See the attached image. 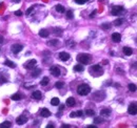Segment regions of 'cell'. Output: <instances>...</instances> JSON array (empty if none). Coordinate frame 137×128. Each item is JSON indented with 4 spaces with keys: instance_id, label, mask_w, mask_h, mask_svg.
<instances>
[{
    "instance_id": "d590c367",
    "label": "cell",
    "mask_w": 137,
    "mask_h": 128,
    "mask_svg": "<svg viewBox=\"0 0 137 128\" xmlns=\"http://www.w3.org/2000/svg\"><path fill=\"white\" fill-rule=\"evenodd\" d=\"M14 14H15L16 16H17V17H20V16H22V15H23L21 11H16V12L14 13Z\"/></svg>"
},
{
    "instance_id": "484cf974",
    "label": "cell",
    "mask_w": 137,
    "mask_h": 128,
    "mask_svg": "<svg viewBox=\"0 0 137 128\" xmlns=\"http://www.w3.org/2000/svg\"><path fill=\"white\" fill-rule=\"evenodd\" d=\"M12 100H14V101H19V100H21V96H20L19 94L13 95V96H12Z\"/></svg>"
},
{
    "instance_id": "f35d334b",
    "label": "cell",
    "mask_w": 137,
    "mask_h": 128,
    "mask_svg": "<svg viewBox=\"0 0 137 128\" xmlns=\"http://www.w3.org/2000/svg\"><path fill=\"white\" fill-rule=\"evenodd\" d=\"M76 113H77V117H82L83 111L82 110H78V111H76Z\"/></svg>"
},
{
    "instance_id": "f907efd6",
    "label": "cell",
    "mask_w": 137,
    "mask_h": 128,
    "mask_svg": "<svg viewBox=\"0 0 137 128\" xmlns=\"http://www.w3.org/2000/svg\"><path fill=\"white\" fill-rule=\"evenodd\" d=\"M86 1H88V0H86Z\"/></svg>"
},
{
    "instance_id": "8d00e7d4",
    "label": "cell",
    "mask_w": 137,
    "mask_h": 128,
    "mask_svg": "<svg viewBox=\"0 0 137 128\" xmlns=\"http://www.w3.org/2000/svg\"><path fill=\"white\" fill-rule=\"evenodd\" d=\"M5 82H7V80L4 79L3 77H0V84H3V83H5Z\"/></svg>"
},
{
    "instance_id": "836d02e7",
    "label": "cell",
    "mask_w": 137,
    "mask_h": 128,
    "mask_svg": "<svg viewBox=\"0 0 137 128\" xmlns=\"http://www.w3.org/2000/svg\"><path fill=\"white\" fill-rule=\"evenodd\" d=\"M33 11H34V7H33V6L30 7V9H28V11H26V15L30 16V15L32 14V12H33Z\"/></svg>"
},
{
    "instance_id": "c3c4849f",
    "label": "cell",
    "mask_w": 137,
    "mask_h": 128,
    "mask_svg": "<svg viewBox=\"0 0 137 128\" xmlns=\"http://www.w3.org/2000/svg\"><path fill=\"white\" fill-rule=\"evenodd\" d=\"M88 128H96V126L95 125H90V126H88Z\"/></svg>"
},
{
    "instance_id": "8992f818",
    "label": "cell",
    "mask_w": 137,
    "mask_h": 128,
    "mask_svg": "<svg viewBox=\"0 0 137 128\" xmlns=\"http://www.w3.org/2000/svg\"><path fill=\"white\" fill-rule=\"evenodd\" d=\"M123 7L121 6V5H116V6H113V9H112V15H114V16H117V15H119L120 13H122L123 12Z\"/></svg>"
},
{
    "instance_id": "ab89813d",
    "label": "cell",
    "mask_w": 137,
    "mask_h": 128,
    "mask_svg": "<svg viewBox=\"0 0 137 128\" xmlns=\"http://www.w3.org/2000/svg\"><path fill=\"white\" fill-rule=\"evenodd\" d=\"M70 117H71V118H76V117H77V113H76L75 111H73V112L70 113Z\"/></svg>"
},
{
    "instance_id": "8fae6325",
    "label": "cell",
    "mask_w": 137,
    "mask_h": 128,
    "mask_svg": "<svg viewBox=\"0 0 137 128\" xmlns=\"http://www.w3.org/2000/svg\"><path fill=\"white\" fill-rule=\"evenodd\" d=\"M40 116L43 117V118H49V117L51 116V111L46 108H42L40 110Z\"/></svg>"
},
{
    "instance_id": "f6af8a7d",
    "label": "cell",
    "mask_w": 137,
    "mask_h": 128,
    "mask_svg": "<svg viewBox=\"0 0 137 128\" xmlns=\"http://www.w3.org/2000/svg\"><path fill=\"white\" fill-rule=\"evenodd\" d=\"M12 1H13V2H15V3H19L21 0H12Z\"/></svg>"
},
{
    "instance_id": "d4e9b609",
    "label": "cell",
    "mask_w": 137,
    "mask_h": 128,
    "mask_svg": "<svg viewBox=\"0 0 137 128\" xmlns=\"http://www.w3.org/2000/svg\"><path fill=\"white\" fill-rule=\"evenodd\" d=\"M129 90H130V91H132V92H135L136 90H137V86L135 84H129Z\"/></svg>"
},
{
    "instance_id": "2e32d148",
    "label": "cell",
    "mask_w": 137,
    "mask_h": 128,
    "mask_svg": "<svg viewBox=\"0 0 137 128\" xmlns=\"http://www.w3.org/2000/svg\"><path fill=\"white\" fill-rule=\"evenodd\" d=\"M123 54H125L126 56H131L132 54H133V50H132V48H130V47H123Z\"/></svg>"
},
{
    "instance_id": "bcb514c9",
    "label": "cell",
    "mask_w": 137,
    "mask_h": 128,
    "mask_svg": "<svg viewBox=\"0 0 137 128\" xmlns=\"http://www.w3.org/2000/svg\"><path fill=\"white\" fill-rule=\"evenodd\" d=\"M63 109H64V105H61L60 106V108H59V110L61 111V110H63Z\"/></svg>"
},
{
    "instance_id": "ffe728a7",
    "label": "cell",
    "mask_w": 137,
    "mask_h": 128,
    "mask_svg": "<svg viewBox=\"0 0 137 128\" xmlns=\"http://www.w3.org/2000/svg\"><path fill=\"white\" fill-rule=\"evenodd\" d=\"M55 9H56V11L58 13H64V6L63 5H61V4H57L56 6H55Z\"/></svg>"
},
{
    "instance_id": "f1b7e54d",
    "label": "cell",
    "mask_w": 137,
    "mask_h": 128,
    "mask_svg": "<svg viewBox=\"0 0 137 128\" xmlns=\"http://www.w3.org/2000/svg\"><path fill=\"white\" fill-rule=\"evenodd\" d=\"M63 86H64V83H63V82H57V83L55 84V87H56V88H58V89L62 88Z\"/></svg>"
},
{
    "instance_id": "9c48e42d",
    "label": "cell",
    "mask_w": 137,
    "mask_h": 128,
    "mask_svg": "<svg viewBox=\"0 0 137 128\" xmlns=\"http://www.w3.org/2000/svg\"><path fill=\"white\" fill-rule=\"evenodd\" d=\"M26 122H28V118H26L25 116H20L16 119V123L18 125H23V124H25Z\"/></svg>"
},
{
    "instance_id": "ac0fdd59",
    "label": "cell",
    "mask_w": 137,
    "mask_h": 128,
    "mask_svg": "<svg viewBox=\"0 0 137 128\" xmlns=\"http://www.w3.org/2000/svg\"><path fill=\"white\" fill-rule=\"evenodd\" d=\"M12 127V123L9 121H5L2 124H0V128H11Z\"/></svg>"
},
{
    "instance_id": "4316f807",
    "label": "cell",
    "mask_w": 137,
    "mask_h": 128,
    "mask_svg": "<svg viewBox=\"0 0 137 128\" xmlns=\"http://www.w3.org/2000/svg\"><path fill=\"white\" fill-rule=\"evenodd\" d=\"M122 22H123V19H122V18H120V19H117V20L114 21V25L119 26V25H121V23H122Z\"/></svg>"
},
{
    "instance_id": "ee69618b",
    "label": "cell",
    "mask_w": 137,
    "mask_h": 128,
    "mask_svg": "<svg viewBox=\"0 0 137 128\" xmlns=\"http://www.w3.org/2000/svg\"><path fill=\"white\" fill-rule=\"evenodd\" d=\"M61 127H62V128H70L71 126H70V125H65V124H63Z\"/></svg>"
},
{
    "instance_id": "f546056e",
    "label": "cell",
    "mask_w": 137,
    "mask_h": 128,
    "mask_svg": "<svg viewBox=\"0 0 137 128\" xmlns=\"http://www.w3.org/2000/svg\"><path fill=\"white\" fill-rule=\"evenodd\" d=\"M73 17H74V15H73V12L72 11H68L67 12V18L68 19H73Z\"/></svg>"
},
{
    "instance_id": "6da1fadb",
    "label": "cell",
    "mask_w": 137,
    "mask_h": 128,
    "mask_svg": "<svg viewBox=\"0 0 137 128\" xmlns=\"http://www.w3.org/2000/svg\"><path fill=\"white\" fill-rule=\"evenodd\" d=\"M91 91V87L86 84H81L77 87V92L79 96H86Z\"/></svg>"
},
{
    "instance_id": "7402d4cb",
    "label": "cell",
    "mask_w": 137,
    "mask_h": 128,
    "mask_svg": "<svg viewBox=\"0 0 137 128\" xmlns=\"http://www.w3.org/2000/svg\"><path fill=\"white\" fill-rule=\"evenodd\" d=\"M49 82H50V79L47 78V77H44V78H43V79L41 80L40 84L42 85V86H46V85L49 84Z\"/></svg>"
},
{
    "instance_id": "83f0119b",
    "label": "cell",
    "mask_w": 137,
    "mask_h": 128,
    "mask_svg": "<svg viewBox=\"0 0 137 128\" xmlns=\"http://www.w3.org/2000/svg\"><path fill=\"white\" fill-rule=\"evenodd\" d=\"M101 28L102 30H110L111 24L110 23H103V24H101Z\"/></svg>"
},
{
    "instance_id": "60d3db41",
    "label": "cell",
    "mask_w": 137,
    "mask_h": 128,
    "mask_svg": "<svg viewBox=\"0 0 137 128\" xmlns=\"http://www.w3.org/2000/svg\"><path fill=\"white\" fill-rule=\"evenodd\" d=\"M116 71H118V73H120L119 75H123V70H122V69H120V68H117V69H116Z\"/></svg>"
},
{
    "instance_id": "4fadbf2b",
    "label": "cell",
    "mask_w": 137,
    "mask_h": 128,
    "mask_svg": "<svg viewBox=\"0 0 137 128\" xmlns=\"http://www.w3.org/2000/svg\"><path fill=\"white\" fill-rule=\"evenodd\" d=\"M112 40L115 42V43H118V42H120L121 40V35L118 34V33H114L112 35Z\"/></svg>"
},
{
    "instance_id": "9a60e30c",
    "label": "cell",
    "mask_w": 137,
    "mask_h": 128,
    "mask_svg": "<svg viewBox=\"0 0 137 128\" xmlns=\"http://www.w3.org/2000/svg\"><path fill=\"white\" fill-rule=\"evenodd\" d=\"M75 99H74L73 97H70L68 99H67V105L70 106V107H72V106L75 105Z\"/></svg>"
},
{
    "instance_id": "5b68a950",
    "label": "cell",
    "mask_w": 137,
    "mask_h": 128,
    "mask_svg": "<svg viewBox=\"0 0 137 128\" xmlns=\"http://www.w3.org/2000/svg\"><path fill=\"white\" fill-rule=\"evenodd\" d=\"M36 64H37V61L35 59H32L30 61H28L26 63H24V68L25 69H33L36 66Z\"/></svg>"
},
{
    "instance_id": "7c38bea8",
    "label": "cell",
    "mask_w": 137,
    "mask_h": 128,
    "mask_svg": "<svg viewBox=\"0 0 137 128\" xmlns=\"http://www.w3.org/2000/svg\"><path fill=\"white\" fill-rule=\"evenodd\" d=\"M32 98H33L34 100H41L42 95H41V92L39 91V90H35V91L32 94Z\"/></svg>"
},
{
    "instance_id": "4dcf8cb0",
    "label": "cell",
    "mask_w": 137,
    "mask_h": 128,
    "mask_svg": "<svg viewBox=\"0 0 137 128\" xmlns=\"http://www.w3.org/2000/svg\"><path fill=\"white\" fill-rule=\"evenodd\" d=\"M86 113L88 114V116H90V117L95 116V111L92 110V109H86Z\"/></svg>"
},
{
    "instance_id": "681fc988",
    "label": "cell",
    "mask_w": 137,
    "mask_h": 128,
    "mask_svg": "<svg viewBox=\"0 0 137 128\" xmlns=\"http://www.w3.org/2000/svg\"><path fill=\"white\" fill-rule=\"evenodd\" d=\"M100 1H103V0H100Z\"/></svg>"
},
{
    "instance_id": "d6a6232c",
    "label": "cell",
    "mask_w": 137,
    "mask_h": 128,
    "mask_svg": "<svg viewBox=\"0 0 137 128\" xmlns=\"http://www.w3.org/2000/svg\"><path fill=\"white\" fill-rule=\"evenodd\" d=\"M67 44L68 45V46H71V47L75 46V42H74V41H73V40H68V41L67 42Z\"/></svg>"
},
{
    "instance_id": "e0dca14e",
    "label": "cell",
    "mask_w": 137,
    "mask_h": 128,
    "mask_svg": "<svg viewBox=\"0 0 137 128\" xmlns=\"http://www.w3.org/2000/svg\"><path fill=\"white\" fill-rule=\"evenodd\" d=\"M40 74H41V69L40 68H36V69H34L33 73H32V77H33V78H37Z\"/></svg>"
},
{
    "instance_id": "5bb4252c",
    "label": "cell",
    "mask_w": 137,
    "mask_h": 128,
    "mask_svg": "<svg viewBox=\"0 0 137 128\" xmlns=\"http://www.w3.org/2000/svg\"><path fill=\"white\" fill-rule=\"evenodd\" d=\"M110 114H111V109L109 108H104L100 111V116L101 117H109Z\"/></svg>"
},
{
    "instance_id": "74e56055",
    "label": "cell",
    "mask_w": 137,
    "mask_h": 128,
    "mask_svg": "<svg viewBox=\"0 0 137 128\" xmlns=\"http://www.w3.org/2000/svg\"><path fill=\"white\" fill-rule=\"evenodd\" d=\"M75 2L78 4H83L84 2H86V0H75Z\"/></svg>"
},
{
    "instance_id": "52a82bcc",
    "label": "cell",
    "mask_w": 137,
    "mask_h": 128,
    "mask_svg": "<svg viewBox=\"0 0 137 128\" xmlns=\"http://www.w3.org/2000/svg\"><path fill=\"white\" fill-rule=\"evenodd\" d=\"M23 46L21 44H13L12 47H11V49H12V52L14 53V54H18V53H20L21 50H22Z\"/></svg>"
},
{
    "instance_id": "e575fe53",
    "label": "cell",
    "mask_w": 137,
    "mask_h": 128,
    "mask_svg": "<svg viewBox=\"0 0 137 128\" xmlns=\"http://www.w3.org/2000/svg\"><path fill=\"white\" fill-rule=\"evenodd\" d=\"M58 43V40H52L49 42V45H56Z\"/></svg>"
},
{
    "instance_id": "7dc6e473",
    "label": "cell",
    "mask_w": 137,
    "mask_h": 128,
    "mask_svg": "<svg viewBox=\"0 0 137 128\" xmlns=\"http://www.w3.org/2000/svg\"><path fill=\"white\" fill-rule=\"evenodd\" d=\"M0 43H3V37L0 36Z\"/></svg>"
},
{
    "instance_id": "b9f144b4",
    "label": "cell",
    "mask_w": 137,
    "mask_h": 128,
    "mask_svg": "<svg viewBox=\"0 0 137 128\" xmlns=\"http://www.w3.org/2000/svg\"><path fill=\"white\" fill-rule=\"evenodd\" d=\"M96 13H97V11H94V12L91 14V16H90V17H91V18H93L94 16H95V14H96Z\"/></svg>"
},
{
    "instance_id": "3957f363",
    "label": "cell",
    "mask_w": 137,
    "mask_h": 128,
    "mask_svg": "<svg viewBox=\"0 0 137 128\" xmlns=\"http://www.w3.org/2000/svg\"><path fill=\"white\" fill-rule=\"evenodd\" d=\"M90 73L93 74L94 76H101L103 74V70H102L101 66L99 64H96V65H93L91 68H90Z\"/></svg>"
},
{
    "instance_id": "1f68e13d",
    "label": "cell",
    "mask_w": 137,
    "mask_h": 128,
    "mask_svg": "<svg viewBox=\"0 0 137 128\" xmlns=\"http://www.w3.org/2000/svg\"><path fill=\"white\" fill-rule=\"evenodd\" d=\"M103 122V119L102 118H95L94 119V123L95 124H100V123H102Z\"/></svg>"
},
{
    "instance_id": "7a4b0ae2",
    "label": "cell",
    "mask_w": 137,
    "mask_h": 128,
    "mask_svg": "<svg viewBox=\"0 0 137 128\" xmlns=\"http://www.w3.org/2000/svg\"><path fill=\"white\" fill-rule=\"evenodd\" d=\"M77 61L81 64H88L91 61V56L88 54H79L77 56Z\"/></svg>"
},
{
    "instance_id": "44dd1931",
    "label": "cell",
    "mask_w": 137,
    "mask_h": 128,
    "mask_svg": "<svg viewBox=\"0 0 137 128\" xmlns=\"http://www.w3.org/2000/svg\"><path fill=\"white\" fill-rule=\"evenodd\" d=\"M4 65H7L9 67H11V68H15L16 67V64L14 63V62H12V61H10V60H6L4 62Z\"/></svg>"
},
{
    "instance_id": "30bf717a",
    "label": "cell",
    "mask_w": 137,
    "mask_h": 128,
    "mask_svg": "<svg viewBox=\"0 0 137 128\" xmlns=\"http://www.w3.org/2000/svg\"><path fill=\"white\" fill-rule=\"evenodd\" d=\"M59 59L61 61H68L70 59V54H68V53H65V52H61L59 54Z\"/></svg>"
},
{
    "instance_id": "ba28073f",
    "label": "cell",
    "mask_w": 137,
    "mask_h": 128,
    "mask_svg": "<svg viewBox=\"0 0 137 128\" xmlns=\"http://www.w3.org/2000/svg\"><path fill=\"white\" fill-rule=\"evenodd\" d=\"M50 70H51V74L54 77H59L60 74H61V73H60V68L58 67V66H52Z\"/></svg>"
},
{
    "instance_id": "277c9868",
    "label": "cell",
    "mask_w": 137,
    "mask_h": 128,
    "mask_svg": "<svg viewBox=\"0 0 137 128\" xmlns=\"http://www.w3.org/2000/svg\"><path fill=\"white\" fill-rule=\"evenodd\" d=\"M128 112L130 114H136L137 113V103H131L128 107Z\"/></svg>"
},
{
    "instance_id": "cb8c5ba5",
    "label": "cell",
    "mask_w": 137,
    "mask_h": 128,
    "mask_svg": "<svg viewBox=\"0 0 137 128\" xmlns=\"http://www.w3.org/2000/svg\"><path fill=\"white\" fill-rule=\"evenodd\" d=\"M83 69H84L83 65H80V64L74 66V70H75V71H83Z\"/></svg>"
},
{
    "instance_id": "7bdbcfd3",
    "label": "cell",
    "mask_w": 137,
    "mask_h": 128,
    "mask_svg": "<svg viewBox=\"0 0 137 128\" xmlns=\"http://www.w3.org/2000/svg\"><path fill=\"white\" fill-rule=\"evenodd\" d=\"M46 128H54V125H53V124H49V125H46Z\"/></svg>"
},
{
    "instance_id": "603a6c76",
    "label": "cell",
    "mask_w": 137,
    "mask_h": 128,
    "mask_svg": "<svg viewBox=\"0 0 137 128\" xmlns=\"http://www.w3.org/2000/svg\"><path fill=\"white\" fill-rule=\"evenodd\" d=\"M59 103H60V101H59V99H58V98H53L52 100H51V104H52L53 106L59 105Z\"/></svg>"
},
{
    "instance_id": "d6986e66",
    "label": "cell",
    "mask_w": 137,
    "mask_h": 128,
    "mask_svg": "<svg viewBox=\"0 0 137 128\" xmlns=\"http://www.w3.org/2000/svg\"><path fill=\"white\" fill-rule=\"evenodd\" d=\"M49 32H47L46 30H41L40 32H39V36L42 37V38H46L47 36H49Z\"/></svg>"
}]
</instances>
